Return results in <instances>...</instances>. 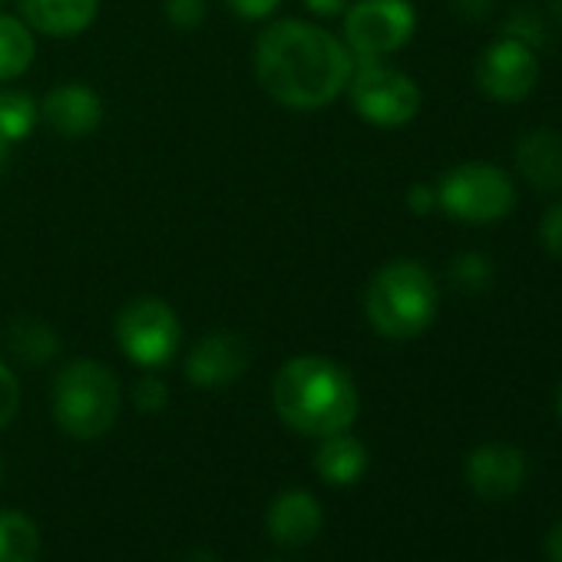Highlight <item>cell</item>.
Segmentation results:
<instances>
[{
    "label": "cell",
    "instance_id": "1",
    "mask_svg": "<svg viewBox=\"0 0 562 562\" xmlns=\"http://www.w3.org/2000/svg\"><path fill=\"white\" fill-rule=\"evenodd\" d=\"M351 70V50L331 31L299 18L268 24L255 41V77L278 106L322 110L348 90Z\"/></svg>",
    "mask_w": 562,
    "mask_h": 562
},
{
    "label": "cell",
    "instance_id": "2",
    "mask_svg": "<svg viewBox=\"0 0 562 562\" xmlns=\"http://www.w3.org/2000/svg\"><path fill=\"white\" fill-rule=\"evenodd\" d=\"M271 401L278 417L295 434L315 440L348 430L361 407L351 374L318 355H302L281 364L271 384Z\"/></svg>",
    "mask_w": 562,
    "mask_h": 562
},
{
    "label": "cell",
    "instance_id": "3",
    "mask_svg": "<svg viewBox=\"0 0 562 562\" xmlns=\"http://www.w3.org/2000/svg\"><path fill=\"white\" fill-rule=\"evenodd\" d=\"M440 308V292L434 274L414 258H394L378 274L364 292V315L381 338L411 341L424 335Z\"/></svg>",
    "mask_w": 562,
    "mask_h": 562
},
{
    "label": "cell",
    "instance_id": "4",
    "mask_svg": "<svg viewBox=\"0 0 562 562\" xmlns=\"http://www.w3.org/2000/svg\"><path fill=\"white\" fill-rule=\"evenodd\" d=\"M120 381L100 361H70L54 381V420L74 440L103 437L120 417Z\"/></svg>",
    "mask_w": 562,
    "mask_h": 562
},
{
    "label": "cell",
    "instance_id": "5",
    "mask_svg": "<svg viewBox=\"0 0 562 562\" xmlns=\"http://www.w3.org/2000/svg\"><path fill=\"white\" fill-rule=\"evenodd\" d=\"M437 205L467 225H490L513 212L516 205V186L513 179L490 162H463L453 166L437 182Z\"/></svg>",
    "mask_w": 562,
    "mask_h": 562
},
{
    "label": "cell",
    "instance_id": "6",
    "mask_svg": "<svg viewBox=\"0 0 562 562\" xmlns=\"http://www.w3.org/2000/svg\"><path fill=\"white\" fill-rule=\"evenodd\" d=\"M113 335L120 351L146 371L166 368L182 345V325L176 312L156 295H139L126 302L116 315Z\"/></svg>",
    "mask_w": 562,
    "mask_h": 562
},
{
    "label": "cell",
    "instance_id": "7",
    "mask_svg": "<svg viewBox=\"0 0 562 562\" xmlns=\"http://www.w3.org/2000/svg\"><path fill=\"white\" fill-rule=\"evenodd\" d=\"M348 97L355 113L381 130L407 126L420 113V87L381 60H361V67L351 70Z\"/></svg>",
    "mask_w": 562,
    "mask_h": 562
},
{
    "label": "cell",
    "instance_id": "8",
    "mask_svg": "<svg viewBox=\"0 0 562 562\" xmlns=\"http://www.w3.org/2000/svg\"><path fill=\"white\" fill-rule=\"evenodd\" d=\"M417 31L411 0H358L345 11V47L358 60L397 54Z\"/></svg>",
    "mask_w": 562,
    "mask_h": 562
},
{
    "label": "cell",
    "instance_id": "9",
    "mask_svg": "<svg viewBox=\"0 0 562 562\" xmlns=\"http://www.w3.org/2000/svg\"><path fill=\"white\" fill-rule=\"evenodd\" d=\"M539 57L516 37L493 41L476 60V87L493 103H519L536 90Z\"/></svg>",
    "mask_w": 562,
    "mask_h": 562
},
{
    "label": "cell",
    "instance_id": "10",
    "mask_svg": "<svg viewBox=\"0 0 562 562\" xmlns=\"http://www.w3.org/2000/svg\"><path fill=\"white\" fill-rule=\"evenodd\" d=\"M467 483L480 499H509L526 483V457L509 443H480L467 460Z\"/></svg>",
    "mask_w": 562,
    "mask_h": 562
},
{
    "label": "cell",
    "instance_id": "11",
    "mask_svg": "<svg viewBox=\"0 0 562 562\" xmlns=\"http://www.w3.org/2000/svg\"><path fill=\"white\" fill-rule=\"evenodd\" d=\"M248 371V348L241 338L228 335V331H215L205 335L202 341L192 345L189 358H186V378L195 387H225L232 381H238Z\"/></svg>",
    "mask_w": 562,
    "mask_h": 562
},
{
    "label": "cell",
    "instance_id": "12",
    "mask_svg": "<svg viewBox=\"0 0 562 562\" xmlns=\"http://www.w3.org/2000/svg\"><path fill=\"white\" fill-rule=\"evenodd\" d=\"M325 526V506L318 503L315 493L308 490H285L278 493L265 513V529L268 536L285 546V549H299L308 546Z\"/></svg>",
    "mask_w": 562,
    "mask_h": 562
},
{
    "label": "cell",
    "instance_id": "13",
    "mask_svg": "<svg viewBox=\"0 0 562 562\" xmlns=\"http://www.w3.org/2000/svg\"><path fill=\"white\" fill-rule=\"evenodd\" d=\"M41 120L64 139H83L103 123V100L87 83H64L41 103Z\"/></svg>",
    "mask_w": 562,
    "mask_h": 562
},
{
    "label": "cell",
    "instance_id": "14",
    "mask_svg": "<svg viewBox=\"0 0 562 562\" xmlns=\"http://www.w3.org/2000/svg\"><path fill=\"white\" fill-rule=\"evenodd\" d=\"M513 162L519 176L536 192H562V133L559 130H529L513 146Z\"/></svg>",
    "mask_w": 562,
    "mask_h": 562
},
{
    "label": "cell",
    "instance_id": "15",
    "mask_svg": "<svg viewBox=\"0 0 562 562\" xmlns=\"http://www.w3.org/2000/svg\"><path fill=\"white\" fill-rule=\"evenodd\" d=\"M100 11V0H21L24 24L47 37L83 34Z\"/></svg>",
    "mask_w": 562,
    "mask_h": 562
},
{
    "label": "cell",
    "instance_id": "16",
    "mask_svg": "<svg viewBox=\"0 0 562 562\" xmlns=\"http://www.w3.org/2000/svg\"><path fill=\"white\" fill-rule=\"evenodd\" d=\"M315 470L331 486H351L368 470V450L348 430L331 434V437H322V443L315 450Z\"/></svg>",
    "mask_w": 562,
    "mask_h": 562
},
{
    "label": "cell",
    "instance_id": "17",
    "mask_svg": "<svg viewBox=\"0 0 562 562\" xmlns=\"http://www.w3.org/2000/svg\"><path fill=\"white\" fill-rule=\"evenodd\" d=\"M37 41L34 31L24 24V18L0 14V83H11L24 77L34 64Z\"/></svg>",
    "mask_w": 562,
    "mask_h": 562
},
{
    "label": "cell",
    "instance_id": "18",
    "mask_svg": "<svg viewBox=\"0 0 562 562\" xmlns=\"http://www.w3.org/2000/svg\"><path fill=\"white\" fill-rule=\"evenodd\" d=\"M4 345L24 364H47L60 351V335L41 318H14L4 331Z\"/></svg>",
    "mask_w": 562,
    "mask_h": 562
},
{
    "label": "cell",
    "instance_id": "19",
    "mask_svg": "<svg viewBox=\"0 0 562 562\" xmlns=\"http://www.w3.org/2000/svg\"><path fill=\"white\" fill-rule=\"evenodd\" d=\"M41 532L21 509H0V562H37Z\"/></svg>",
    "mask_w": 562,
    "mask_h": 562
},
{
    "label": "cell",
    "instance_id": "20",
    "mask_svg": "<svg viewBox=\"0 0 562 562\" xmlns=\"http://www.w3.org/2000/svg\"><path fill=\"white\" fill-rule=\"evenodd\" d=\"M41 120V103L24 90H0V139L11 146L27 139Z\"/></svg>",
    "mask_w": 562,
    "mask_h": 562
},
{
    "label": "cell",
    "instance_id": "21",
    "mask_svg": "<svg viewBox=\"0 0 562 562\" xmlns=\"http://www.w3.org/2000/svg\"><path fill=\"white\" fill-rule=\"evenodd\" d=\"M450 278H453V285L463 289V292H480V289L490 285L493 271H490V261L483 255L463 251V255H457L450 261Z\"/></svg>",
    "mask_w": 562,
    "mask_h": 562
},
{
    "label": "cell",
    "instance_id": "22",
    "mask_svg": "<svg viewBox=\"0 0 562 562\" xmlns=\"http://www.w3.org/2000/svg\"><path fill=\"white\" fill-rule=\"evenodd\" d=\"M166 18L176 31H195L205 21V0H166Z\"/></svg>",
    "mask_w": 562,
    "mask_h": 562
},
{
    "label": "cell",
    "instance_id": "23",
    "mask_svg": "<svg viewBox=\"0 0 562 562\" xmlns=\"http://www.w3.org/2000/svg\"><path fill=\"white\" fill-rule=\"evenodd\" d=\"M18 407H21V384L14 371L0 361V427H8L18 417Z\"/></svg>",
    "mask_w": 562,
    "mask_h": 562
},
{
    "label": "cell",
    "instance_id": "24",
    "mask_svg": "<svg viewBox=\"0 0 562 562\" xmlns=\"http://www.w3.org/2000/svg\"><path fill=\"white\" fill-rule=\"evenodd\" d=\"M133 401H136V407H139L143 414H156V411L166 407L169 391H166V384H162L156 374H146V378L133 387Z\"/></svg>",
    "mask_w": 562,
    "mask_h": 562
},
{
    "label": "cell",
    "instance_id": "25",
    "mask_svg": "<svg viewBox=\"0 0 562 562\" xmlns=\"http://www.w3.org/2000/svg\"><path fill=\"white\" fill-rule=\"evenodd\" d=\"M539 241H542V248H546L555 261H562V202H555V205L542 215V222H539Z\"/></svg>",
    "mask_w": 562,
    "mask_h": 562
},
{
    "label": "cell",
    "instance_id": "26",
    "mask_svg": "<svg viewBox=\"0 0 562 562\" xmlns=\"http://www.w3.org/2000/svg\"><path fill=\"white\" fill-rule=\"evenodd\" d=\"M278 4L281 0H225V8L241 21H265L278 11Z\"/></svg>",
    "mask_w": 562,
    "mask_h": 562
},
{
    "label": "cell",
    "instance_id": "27",
    "mask_svg": "<svg viewBox=\"0 0 562 562\" xmlns=\"http://www.w3.org/2000/svg\"><path fill=\"white\" fill-rule=\"evenodd\" d=\"M493 4L496 0H450V11L463 21H483V18H490Z\"/></svg>",
    "mask_w": 562,
    "mask_h": 562
},
{
    "label": "cell",
    "instance_id": "28",
    "mask_svg": "<svg viewBox=\"0 0 562 562\" xmlns=\"http://www.w3.org/2000/svg\"><path fill=\"white\" fill-rule=\"evenodd\" d=\"M407 202H411V209H414L417 215H427V212L437 205V192H434L430 186H414L411 195H407Z\"/></svg>",
    "mask_w": 562,
    "mask_h": 562
},
{
    "label": "cell",
    "instance_id": "29",
    "mask_svg": "<svg viewBox=\"0 0 562 562\" xmlns=\"http://www.w3.org/2000/svg\"><path fill=\"white\" fill-rule=\"evenodd\" d=\"M305 4L318 18H341L351 8V0H305Z\"/></svg>",
    "mask_w": 562,
    "mask_h": 562
},
{
    "label": "cell",
    "instance_id": "30",
    "mask_svg": "<svg viewBox=\"0 0 562 562\" xmlns=\"http://www.w3.org/2000/svg\"><path fill=\"white\" fill-rule=\"evenodd\" d=\"M546 552H549V562H562V522H555L552 532L546 536Z\"/></svg>",
    "mask_w": 562,
    "mask_h": 562
},
{
    "label": "cell",
    "instance_id": "31",
    "mask_svg": "<svg viewBox=\"0 0 562 562\" xmlns=\"http://www.w3.org/2000/svg\"><path fill=\"white\" fill-rule=\"evenodd\" d=\"M182 562H218L209 549H189L186 555H182Z\"/></svg>",
    "mask_w": 562,
    "mask_h": 562
},
{
    "label": "cell",
    "instance_id": "32",
    "mask_svg": "<svg viewBox=\"0 0 562 562\" xmlns=\"http://www.w3.org/2000/svg\"><path fill=\"white\" fill-rule=\"evenodd\" d=\"M8 162H11V143H8V139H0V172L8 169Z\"/></svg>",
    "mask_w": 562,
    "mask_h": 562
},
{
    "label": "cell",
    "instance_id": "33",
    "mask_svg": "<svg viewBox=\"0 0 562 562\" xmlns=\"http://www.w3.org/2000/svg\"><path fill=\"white\" fill-rule=\"evenodd\" d=\"M549 11L562 21V0H549Z\"/></svg>",
    "mask_w": 562,
    "mask_h": 562
},
{
    "label": "cell",
    "instance_id": "34",
    "mask_svg": "<svg viewBox=\"0 0 562 562\" xmlns=\"http://www.w3.org/2000/svg\"><path fill=\"white\" fill-rule=\"evenodd\" d=\"M559 420H562V387H559Z\"/></svg>",
    "mask_w": 562,
    "mask_h": 562
},
{
    "label": "cell",
    "instance_id": "35",
    "mask_svg": "<svg viewBox=\"0 0 562 562\" xmlns=\"http://www.w3.org/2000/svg\"><path fill=\"white\" fill-rule=\"evenodd\" d=\"M0 480H4V460H0Z\"/></svg>",
    "mask_w": 562,
    "mask_h": 562
},
{
    "label": "cell",
    "instance_id": "36",
    "mask_svg": "<svg viewBox=\"0 0 562 562\" xmlns=\"http://www.w3.org/2000/svg\"><path fill=\"white\" fill-rule=\"evenodd\" d=\"M0 4H4V0H0Z\"/></svg>",
    "mask_w": 562,
    "mask_h": 562
}]
</instances>
